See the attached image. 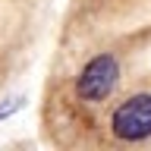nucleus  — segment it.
Segmentation results:
<instances>
[{"instance_id":"nucleus-2","label":"nucleus","mask_w":151,"mask_h":151,"mask_svg":"<svg viewBox=\"0 0 151 151\" xmlns=\"http://www.w3.org/2000/svg\"><path fill=\"white\" fill-rule=\"evenodd\" d=\"M110 129L123 142H145L151 139V94H132L116 104L110 113Z\"/></svg>"},{"instance_id":"nucleus-3","label":"nucleus","mask_w":151,"mask_h":151,"mask_svg":"<svg viewBox=\"0 0 151 151\" xmlns=\"http://www.w3.org/2000/svg\"><path fill=\"white\" fill-rule=\"evenodd\" d=\"M25 107V94H13V98H6V101L0 104V120H6V116H13L16 110H22Z\"/></svg>"},{"instance_id":"nucleus-1","label":"nucleus","mask_w":151,"mask_h":151,"mask_svg":"<svg viewBox=\"0 0 151 151\" xmlns=\"http://www.w3.org/2000/svg\"><path fill=\"white\" fill-rule=\"evenodd\" d=\"M116 82H120V60L113 54H94L76 79V94L88 104H101L113 94Z\"/></svg>"}]
</instances>
